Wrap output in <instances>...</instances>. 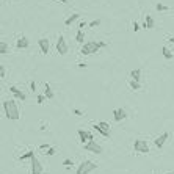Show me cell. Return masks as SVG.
Listing matches in <instances>:
<instances>
[{"label":"cell","instance_id":"1f68e13d","mask_svg":"<svg viewBox=\"0 0 174 174\" xmlns=\"http://www.w3.org/2000/svg\"><path fill=\"white\" fill-rule=\"evenodd\" d=\"M30 90H32V91H36V83H35V82L30 83Z\"/></svg>","mask_w":174,"mask_h":174},{"label":"cell","instance_id":"d590c367","mask_svg":"<svg viewBox=\"0 0 174 174\" xmlns=\"http://www.w3.org/2000/svg\"><path fill=\"white\" fill-rule=\"evenodd\" d=\"M169 41H171V43H172V44H174V35H172V36H171V38H169Z\"/></svg>","mask_w":174,"mask_h":174},{"label":"cell","instance_id":"7402d4cb","mask_svg":"<svg viewBox=\"0 0 174 174\" xmlns=\"http://www.w3.org/2000/svg\"><path fill=\"white\" fill-rule=\"evenodd\" d=\"M0 54H2V55L8 54V44H7L5 41H2V43H0Z\"/></svg>","mask_w":174,"mask_h":174},{"label":"cell","instance_id":"ba28073f","mask_svg":"<svg viewBox=\"0 0 174 174\" xmlns=\"http://www.w3.org/2000/svg\"><path fill=\"white\" fill-rule=\"evenodd\" d=\"M79 138H80V141H82V144H85V143H88L90 140H94V136H93V133L91 132H88V130H83V129H79Z\"/></svg>","mask_w":174,"mask_h":174},{"label":"cell","instance_id":"9c48e42d","mask_svg":"<svg viewBox=\"0 0 174 174\" xmlns=\"http://www.w3.org/2000/svg\"><path fill=\"white\" fill-rule=\"evenodd\" d=\"M168 138H169V133H168V132H163L161 135H158V136L154 140V144H155L158 149H161V147L165 146V143H166Z\"/></svg>","mask_w":174,"mask_h":174},{"label":"cell","instance_id":"4316f807","mask_svg":"<svg viewBox=\"0 0 174 174\" xmlns=\"http://www.w3.org/2000/svg\"><path fill=\"white\" fill-rule=\"evenodd\" d=\"M99 25H100V19H96V21H93V22L88 24V27H93V28H94V27H99Z\"/></svg>","mask_w":174,"mask_h":174},{"label":"cell","instance_id":"ac0fdd59","mask_svg":"<svg viewBox=\"0 0 174 174\" xmlns=\"http://www.w3.org/2000/svg\"><path fill=\"white\" fill-rule=\"evenodd\" d=\"M79 18H80V14H77V13H75V14H71V16H69V18L64 21V25H68V27H69V25H71L72 22H75Z\"/></svg>","mask_w":174,"mask_h":174},{"label":"cell","instance_id":"ffe728a7","mask_svg":"<svg viewBox=\"0 0 174 174\" xmlns=\"http://www.w3.org/2000/svg\"><path fill=\"white\" fill-rule=\"evenodd\" d=\"M33 157H35V152H33V151H27L24 155H21L19 160H21V161H25V160H32Z\"/></svg>","mask_w":174,"mask_h":174},{"label":"cell","instance_id":"2e32d148","mask_svg":"<svg viewBox=\"0 0 174 174\" xmlns=\"http://www.w3.org/2000/svg\"><path fill=\"white\" fill-rule=\"evenodd\" d=\"M44 94H46V97H47L49 100H50V99H54V96H55L49 83H46V85H44Z\"/></svg>","mask_w":174,"mask_h":174},{"label":"cell","instance_id":"d4e9b609","mask_svg":"<svg viewBox=\"0 0 174 174\" xmlns=\"http://www.w3.org/2000/svg\"><path fill=\"white\" fill-rule=\"evenodd\" d=\"M46 99H47V97H46V94H39V96L36 97V100H38V104H39V105H43Z\"/></svg>","mask_w":174,"mask_h":174},{"label":"cell","instance_id":"8fae6325","mask_svg":"<svg viewBox=\"0 0 174 174\" xmlns=\"http://www.w3.org/2000/svg\"><path fill=\"white\" fill-rule=\"evenodd\" d=\"M38 46H39V49H41V52H43L44 55L49 54L50 44H49V39H47V38H41V39H38Z\"/></svg>","mask_w":174,"mask_h":174},{"label":"cell","instance_id":"5b68a950","mask_svg":"<svg viewBox=\"0 0 174 174\" xmlns=\"http://www.w3.org/2000/svg\"><path fill=\"white\" fill-rule=\"evenodd\" d=\"M57 52L58 55H66L69 52V47H68V43L64 39L63 35H58V39H57Z\"/></svg>","mask_w":174,"mask_h":174},{"label":"cell","instance_id":"cb8c5ba5","mask_svg":"<svg viewBox=\"0 0 174 174\" xmlns=\"http://www.w3.org/2000/svg\"><path fill=\"white\" fill-rule=\"evenodd\" d=\"M140 88H141V83H140V82H136V80H132V82H130V90L138 91Z\"/></svg>","mask_w":174,"mask_h":174},{"label":"cell","instance_id":"484cf974","mask_svg":"<svg viewBox=\"0 0 174 174\" xmlns=\"http://www.w3.org/2000/svg\"><path fill=\"white\" fill-rule=\"evenodd\" d=\"M0 77H2V79H5V77H7V69H5V66H3V64H0Z\"/></svg>","mask_w":174,"mask_h":174},{"label":"cell","instance_id":"e575fe53","mask_svg":"<svg viewBox=\"0 0 174 174\" xmlns=\"http://www.w3.org/2000/svg\"><path fill=\"white\" fill-rule=\"evenodd\" d=\"M60 3H68V0H58Z\"/></svg>","mask_w":174,"mask_h":174},{"label":"cell","instance_id":"e0dca14e","mask_svg":"<svg viewBox=\"0 0 174 174\" xmlns=\"http://www.w3.org/2000/svg\"><path fill=\"white\" fill-rule=\"evenodd\" d=\"M130 77H132V80L140 82V80H141V69H140V68H138V69H133V71L130 72Z\"/></svg>","mask_w":174,"mask_h":174},{"label":"cell","instance_id":"30bf717a","mask_svg":"<svg viewBox=\"0 0 174 174\" xmlns=\"http://www.w3.org/2000/svg\"><path fill=\"white\" fill-rule=\"evenodd\" d=\"M8 91H10V93H11L16 99H19V100H25V99H27V96H25V94L22 93V90H19L18 86H10V88H8Z\"/></svg>","mask_w":174,"mask_h":174},{"label":"cell","instance_id":"f546056e","mask_svg":"<svg viewBox=\"0 0 174 174\" xmlns=\"http://www.w3.org/2000/svg\"><path fill=\"white\" fill-rule=\"evenodd\" d=\"M63 165H64V166H71V165H72V160H71V158H66V160L63 161Z\"/></svg>","mask_w":174,"mask_h":174},{"label":"cell","instance_id":"83f0119b","mask_svg":"<svg viewBox=\"0 0 174 174\" xmlns=\"http://www.w3.org/2000/svg\"><path fill=\"white\" fill-rule=\"evenodd\" d=\"M55 152H57V149H55V147H50V149H49L46 154H47L49 157H52V155H55Z\"/></svg>","mask_w":174,"mask_h":174},{"label":"cell","instance_id":"3957f363","mask_svg":"<svg viewBox=\"0 0 174 174\" xmlns=\"http://www.w3.org/2000/svg\"><path fill=\"white\" fill-rule=\"evenodd\" d=\"M94 169H97V165L94 163V161H91V160H83L80 165H79V168H77V174H90V172H93Z\"/></svg>","mask_w":174,"mask_h":174},{"label":"cell","instance_id":"5bb4252c","mask_svg":"<svg viewBox=\"0 0 174 174\" xmlns=\"http://www.w3.org/2000/svg\"><path fill=\"white\" fill-rule=\"evenodd\" d=\"M93 127H94V130H97V132H99V133H100L102 136H105V138H110V135H111V133H110V130L104 129V127H102V125H100L99 122H97V124H94Z\"/></svg>","mask_w":174,"mask_h":174},{"label":"cell","instance_id":"6da1fadb","mask_svg":"<svg viewBox=\"0 0 174 174\" xmlns=\"http://www.w3.org/2000/svg\"><path fill=\"white\" fill-rule=\"evenodd\" d=\"M3 110H5V116L10 121H18L21 118V111H19V107H18L16 100H11V99L3 100Z\"/></svg>","mask_w":174,"mask_h":174},{"label":"cell","instance_id":"8d00e7d4","mask_svg":"<svg viewBox=\"0 0 174 174\" xmlns=\"http://www.w3.org/2000/svg\"><path fill=\"white\" fill-rule=\"evenodd\" d=\"M165 174H174V171H168V172H165Z\"/></svg>","mask_w":174,"mask_h":174},{"label":"cell","instance_id":"9a60e30c","mask_svg":"<svg viewBox=\"0 0 174 174\" xmlns=\"http://www.w3.org/2000/svg\"><path fill=\"white\" fill-rule=\"evenodd\" d=\"M143 27H144V28H154V27H155V21H154V18H152V16H146V21H144Z\"/></svg>","mask_w":174,"mask_h":174},{"label":"cell","instance_id":"d6986e66","mask_svg":"<svg viewBox=\"0 0 174 174\" xmlns=\"http://www.w3.org/2000/svg\"><path fill=\"white\" fill-rule=\"evenodd\" d=\"M161 55H163L166 60H172V57H174V55H172V52H171L168 47H161Z\"/></svg>","mask_w":174,"mask_h":174},{"label":"cell","instance_id":"f1b7e54d","mask_svg":"<svg viewBox=\"0 0 174 174\" xmlns=\"http://www.w3.org/2000/svg\"><path fill=\"white\" fill-rule=\"evenodd\" d=\"M39 149H41V151H49V149H50V146H49V144H41V146H39Z\"/></svg>","mask_w":174,"mask_h":174},{"label":"cell","instance_id":"603a6c76","mask_svg":"<svg viewBox=\"0 0 174 174\" xmlns=\"http://www.w3.org/2000/svg\"><path fill=\"white\" fill-rule=\"evenodd\" d=\"M157 11H160V13H166V11H169V7H166V5H163V3H157Z\"/></svg>","mask_w":174,"mask_h":174},{"label":"cell","instance_id":"277c9868","mask_svg":"<svg viewBox=\"0 0 174 174\" xmlns=\"http://www.w3.org/2000/svg\"><path fill=\"white\" fill-rule=\"evenodd\" d=\"M83 149H85L86 152H93V154H102V152H104L102 146H100L99 143H96V140H90L88 143H85V144H83Z\"/></svg>","mask_w":174,"mask_h":174},{"label":"cell","instance_id":"d6a6232c","mask_svg":"<svg viewBox=\"0 0 174 174\" xmlns=\"http://www.w3.org/2000/svg\"><path fill=\"white\" fill-rule=\"evenodd\" d=\"M74 113H75L77 116H83V113H82V111H80L79 108H74Z\"/></svg>","mask_w":174,"mask_h":174},{"label":"cell","instance_id":"8992f818","mask_svg":"<svg viewBox=\"0 0 174 174\" xmlns=\"http://www.w3.org/2000/svg\"><path fill=\"white\" fill-rule=\"evenodd\" d=\"M133 151L140 154H147L149 152V144L146 140H135L133 141Z\"/></svg>","mask_w":174,"mask_h":174},{"label":"cell","instance_id":"44dd1931","mask_svg":"<svg viewBox=\"0 0 174 174\" xmlns=\"http://www.w3.org/2000/svg\"><path fill=\"white\" fill-rule=\"evenodd\" d=\"M83 39H85V33H83V30L80 28V30L77 32V35H75V41H77L79 44H83Z\"/></svg>","mask_w":174,"mask_h":174},{"label":"cell","instance_id":"52a82bcc","mask_svg":"<svg viewBox=\"0 0 174 174\" xmlns=\"http://www.w3.org/2000/svg\"><path fill=\"white\" fill-rule=\"evenodd\" d=\"M30 165H32L30 174H43V172H44V168H43L41 161H39L36 157H33V158L30 160Z\"/></svg>","mask_w":174,"mask_h":174},{"label":"cell","instance_id":"4fadbf2b","mask_svg":"<svg viewBox=\"0 0 174 174\" xmlns=\"http://www.w3.org/2000/svg\"><path fill=\"white\" fill-rule=\"evenodd\" d=\"M16 47L18 49H28L30 47V41L27 36H21L18 41H16Z\"/></svg>","mask_w":174,"mask_h":174},{"label":"cell","instance_id":"836d02e7","mask_svg":"<svg viewBox=\"0 0 174 174\" xmlns=\"http://www.w3.org/2000/svg\"><path fill=\"white\" fill-rule=\"evenodd\" d=\"M86 25H88V24L83 21V22H80V24H79V28H83V27H86Z\"/></svg>","mask_w":174,"mask_h":174},{"label":"cell","instance_id":"7c38bea8","mask_svg":"<svg viewBox=\"0 0 174 174\" xmlns=\"http://www.w3.org/2000/svg\"><path fill=\"white\" fill-rule=\"evenodd\" d=\"M113 118H115L116 122H119V121L127 118V113H125L124 108H116V110H113Z\"/></svg>","mask_w":174,"mask_h":174},{"label":"cell","instance_id":"7a4b0ae2","mask_svg":"<svg viewBox=\"0 0 174 174\" xmlns=\"http://www.w3.org/2000/svg\"><path fill=\"white\" fill-rule=\"evenodd\" d=\"M107 44L104 43V41H90V43H85V44H82V47H80V54L82 55H91V54H96V52H99L102 47H105Z\"/></svg>","mask_w":174,"mask_h":174},{"label":"cell","instance_id":"4dcf8cb0","mask_svg":"<svg viewBox=\"0 0 174 174\" xmlns=\"http://www.w3.org/2000/svg\"><path fill=\"white\" fill-rule=\"evenodd\" d=\"M140 30V24L138 22H133V32H138Z\"/></svg>","mask_w":174,"mask_h":174}]
</instances>
